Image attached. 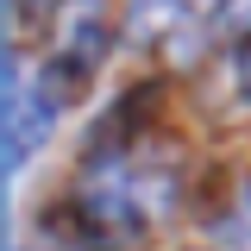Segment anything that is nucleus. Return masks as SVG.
<instances>
[{
	"mask_svg": "<svg viewBox=\"0 0 251 251\" xmlns=\"http://www.w3.org/2000/svg\"><path fill=\"white\" fill-rule=\"evenodd\" d=\"M214 31H220V38L251 31V0H214Z\"/></svg>",
	"mask_w": 251,
	"mask_h": 251,
	"instance_id": "obj_4",
	"label": "nucleus"
},
{
	"mask_svg": "<svg viewBox=\"0 0 251 251\" xmlns=\"http://www.w3.org/2000/svg\"><path fill=\"white\" fill-rule=\"evenodd\" d=\"M57 44H63L69 63H75V57H82V63H100L107 44H113V13H107V0H63Z\"/></svg>",
	"mask_w": 251,
	"mask_h": 251,
	"instance_id": "obj_2",
	"label": "nucleus"
},
{
	"mask_svg": "<svg viewBox=\"0 0 251 251\" xmlns=\"http://www.w3.org/2000/svg\"><path fill=\"white\" fill-rule=\"evenodd\" d=\"M239 100H251V50H239Z\"/></svg>",
	"mask_w": 251,
	"mask_h": 251,
	"instance_id": "obj_5",
	"label": "nucleus"
},
{
	"mask_svg": "<svg viewBox=\"0 0 251 251\" xmlns=\"http://www.w3.org/2000/svg\"><path fill=\"white\" fill-rule=\"evenodd\" d=\"M50 126H57V100L44 88L19 94V75H13V63H6V170H25L31 157L44 151Z\"/></svg>",
	"mask_w": 251,
	"mask_h": 251,
	"instance_id": "obj_1",
	"label": "nucleus"
},
{
	"mask_svg": "<svg viewBox=\"0 0 251 251\" xmlns=\"http://www.w3.org/2000/svg\"><path fill=\"white\" fill-rule=\"evenodd\" d=\"M188 13V0H132V38H163Z\"/></svg>",
	"mask_w": 251,
	"mask_h": 251,
	"instance_id": "obj_3",
	"label": "nucleus"
}]
</instances>
